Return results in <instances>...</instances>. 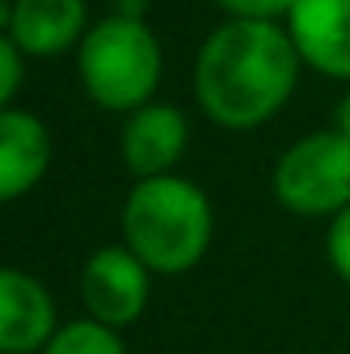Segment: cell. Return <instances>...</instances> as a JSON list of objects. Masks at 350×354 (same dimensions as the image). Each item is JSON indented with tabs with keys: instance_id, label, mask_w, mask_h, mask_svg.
<instances>
[{
	"instance_id": "6",
	"label": "cell",
	"mask_w": 350,
	"mask_h": 354,
	"mask_svg": "<svg viewBox=\"0 0 350 354\" xmlns=\"http://www.w3.org/2000/svg\"><path fill=\"white\" fill-rule=\"evenodd\" d=\"M286 30L309 68L350 80V0H294Z\"/></svg>"
},
{
	"instance_id": "4",
	"label": "cell",
	"mask_w": 350,
	"mask_h": 354,
	"mask_svg": "<svg viewBox=\"0 0 350 354\" xmlns=\"http://www.w3.org/2000/svg\"><path fill=\"white\" fill-rule=\"evenodd\" d=\"M275 196L290 215L324 218L350 207V140L336 129L286 147L275 166Z\"/></svg>"
},
{
	"instance_id": "11",
	"label": "cell",
	"mask_w": 350,
	"mask_h": 354,
	"mask_svg": "<svg viewBox=\"0 0 350 354\" xmlns=\"http://www.w3.org/2000/svg\"><path fill=\"white\" fill-rule=\"evenodd\" d=\"M41 354H124V343L117 328L98 324V320H72L57 328V335L46 343Z\"/></svg>"
},
{
	"instance_id": "9",
	"label": "cell",
	"mask_w": 350,
	"mask_h": 354,
	"mask_svg": "<svg viewBox=\"0 0 350 354\" xmlns=\"http://www.w3.org/2000/svg\"><path fill=\"white\" fill-rule=\"evenodd\" d=\"M8 38L27 57H53L83 38L87 4L83 0H8L0 8Z\"/></svg>"
},
{
	"instance_id": "15",
	"label": "cell",
	"mask_w": 350,
	"mask_h": 354,
	"mask_svg": "<svg viewBox=\"0 0 350 354\" xmlns=\"http://www.w3.org/2000/svg\"><path fill=\"white\" fill-rule=\"evenodd\" d=\"M331 117H336V121H331V129L343 132V136L350 140V91L339 98V106H336V113H331Z\"/></svg>"
},
{
	"instance_id": "2",
	"label": "cell",
	"mask_w": 350,
	"mask_h": 354,
	"mask_svg": "<svg viewBox=\"0 0 350 354\" xmlns=\"http://www.w3.org/2000/svg\"><path fill=\"white\" fill-rule=\"evenodd\" d=\"M124 245L155 275H181L204 260L215 215L204 189L185 177H144L124 200Z\"/></svg>"
},
{
	"instance_id": "14",
	"label": "cell",
	"mask_w": 350,
	"mask_h": 354,
	"mask_svg": "<svg viewBox=\"0 0 350 354\" xmlns=\"http://www.w3.org/2000/svg\"><path fill=\"white\" fill-rule=\"evenodd\" d=\"M219 8H226L233 19H279L290 15L294 0H215Z\"/></svg>"
},
{
	"instance_id": "7",
	"label": "cell",
	"mask_w": 350,
	"mask_h": 354,
	"mask_svg": "<svg viewBox=\"0 0 350 354\" xmlns=\"http://www.w3.org/2000/svg\"><path fill=\"white\" fill-rule=\"evenodd\" d=\"M188 143V121L181 109L166 102H147L132 109L121 129V158L132 174L144 177H162L181 162Z\"/></svg>"
},
{
	"instance_id": "16",
	"label": "cell",
	"mask_w": 350,
	"mask_h": 354,
	"mask_svg": "<svg viewBox=\"0 0 350 354\" xmlns=\"http://www.w3.org/2000/svg\"><path fill=\"white\" fill-rule=\"evenodd\" d=\"M117 15H128V19H144V15H147V0H117Z\"/></svg>"
},
{
	"instance_id": "12",
	"label": "cell",
	"mask_w": 350,
	"mask_h": 354,
	"mask_svg": "<svg viewBox=\"0 0 350 354\" xmlns=\"http://www.w3.org/2000/svg\"><path fill=\"white\" fill-rule=\"evenodd\" d=\"M23 49L15 46L12 38L4 35V41H0V106H12V98L19 95V83H23Z\"/></svg>"
},
{
	"instance_id": "13",
	"label": "cell",
	"mask_w": 350,
	"mask_h": 354,
	"mask_svg": "<svg viewBox=\"0 0 350 354\" xmlns=\"http://www.w3.org/2000/svg\"><path fill=\"white\" fill-rule=\"evenodd\" d=\"M328 260H331V268L339 272V279L350 283V207H343L339 215H331Z\"/></svg>"
},
{
	"instance_id": "8",
	"label": "cell",
	"mask_w": 350,
	"mask_h": 354,
	"mask_svg": "<svg viewBox=\"0 0 350 354\" xmlns=\"http://www.w3.org/2000/svg\"><path fill=\"white\" fill-rule=\"evenodd\" d=\"M57 335V306L38 279L19 268L0 272V351L30 354L46 351Z\"/></svg>"
},
{
	"instance_id": "10",
	"label": "cell",
	"mask_w": 350,
	"mask_h": 354,
	"mask_svg": "<svg viewBox=\"0 0 350 354\" xmlns=\"http://www.w3.org/2000/svg\"><path fill=\"white\" fill-rule=\"evenodd\" d=\"M49 129L27 109L8 106L0 113V196L19 200L49 170Z\"/></svg>"
},
{
	"instance_id": "5",
	"label": "cell",
	"mask_w": 350,
	"mask_h": 354,
	"mask_svg": "<svg viewBox=\"0 0 350 354\" xmlns=\"http://www.w3.org/2000/svg\"><path fill=\"white\" fill-rule=\"evenodd\" d=\"M79 294L90 320L110 328H124L147 309L151 294V268L128 245H106L83 264Z\"/></svg>"
},
{
	"instance_id": "3",
	"label": "cell",
	"mask_w": 350,
	"mask_h": 354,
	"mask_svg": "<svg viewBox=\"0 0 350 354\" xmlns=\"http://www.w3.org/2000/svg\"><path fill=\"white\" fill-rule=\"evenodd\" d=\"M79 80L90 102L113 113L147 106L162 80V46L144 19L110 15L79 41Z\"/></svg>"
},
{
	"instance_id": "1",
	"label": "cell",
	"mask_w": 350,
	"mask_h": 354,
	"mask_svg": "<svg viewBox=\"0 0 350 354\" xmlns=\"http://www.w3.org/2000/svg\"><path fill=\"white\" fill-rule=\"evenodd\" d=\"M302 64L290 30L275 19H230L196 53V102L222 129H260L290 102Z\"/></svg>"
}]
</instances>
